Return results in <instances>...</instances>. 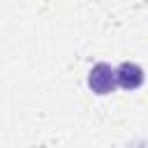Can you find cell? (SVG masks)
<instances>
[{
  "instance_id": "obj_2",
  "label": "cell",
  "mask_w": 148,
  "mask_h": 148,
  "mask_svg": "<svg viewBox=\"0 0 148 148\" xmlns=\"http://www.w3.org/2000/svg\"><path fill=\"white\" fill-rule=\"evenodd\" d=\"M116 74H118V86L125 90H136L143 83V69L136 62H123L116 69Z\"/></svg>"
},
{
  "instance_id": "obj_1",
  "label": "cell",
  "mask_w": 148,
  "mask_h": 148,
  "mask_svg": "<svg viewBox=\"0 0 148 148\" xmlns=\"http://www.w3.org/2000/svg\"><path fill=\"white\" fill-rule=\"evenodd\" d=\"M88 86H90V90L97 92V95H109V92H113L116 86H118V74H116V69H113L111 65L97 62V65L90 69V74H88Z\"/></svg>"
}]
</instances>
